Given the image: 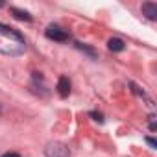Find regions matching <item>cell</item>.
<instances>
[{"label": "cell", "instance_id": "obj_1", "mask_svg": "<svg viewBox=\"0 0 157 157\" xmlns=\"http://www.w3.org/2000/svg\"><path fill=\"white\" fill-rule=\"evenodd\" d=\"M44 157H70V150L63 142H48L44 148Z\"/></svg>", "mask_w": 157, "mask_h": 157}, {"label": "cell", "instance_id": "obj_2", "mask_svg": "<svg viewBox=\"0 0 157 157\" xmlns=\"http://www.w3.org/2000/svg\"><path fill=\"white\" fill-rule=\"evenodd\" d=\"M44 35L48 37V39H52V41H57V43H65V41H68V32L67 30H63L61 26H57V24H50L46 30H44Z\"/></svg>", "mask_w": 157, "mask_h": 157}, {"label": "cell", "instance_id": "obj_3", "mask_svg": "<svg viewBox=\"0 0 157 157\" xmlns=\"http://www.w3.org/2000/svg\"><path fill=\"white\" fill-rule=\"evenodd\" d=\"M0 33H2L4 37H10V39H13V41H17V43H24V35H22L19 30L8 26V24H4V22H0Z\"/></svg>", "mask_w": 157, "mask_h": 157}, {"label": "cell", "instance_id": "obj_4", "mask_svg": "<svg viewBox=\"0 0 157 157\" xmlns=\"http://www.w3.org/2000/svg\"><path fill=\"white\" fill-rule=\"evenodd\" d=\"M142 15L148 21H157V4L155 2H144L142 4Z\"/></svg>", "mask_w": 157, "mask_h": 157}, {"label": "cell", "instance_id": "obj_5", "mask_svg": "<svg viewBox=\"0 0 157 157\" xmlns=\"http://www.w3.org/2000/svg\"><path fill=\"white\" fill-rule=\"evenodd\" d=\"M57 93L61 98H67L70 94V80L67 76H61L59 78V82H57Z\"/></svg>", "mask_w": 157, "mask_h": 157}, {"label": "cell", "instance_id": "obj_6", "mask_svg": "<svg viewBox=\"0 0 157 157\" xmlns=\"http://www.w3.org/2000/svg\"><path fill=\"white\" fill-rule=\"evenodd\" d=\"M10 13L15 17V19H19V21H24V22H32L33 21V17L28 13V11H24V10H19V8H10Z\"/></svg>", "mask_w": 157, "mask_h": 157}, {"label": "cell", "instance_id": "obj_7", "mask_svg": "<svg viewBox=\"0 0 157 157\" xmlns=\"http://www.w3.org/2000/svg\"><path fill=\"white\" fill-rule=\"evenodd\" d=\"M107 48H109L111 52H122V50L126 48V44H124L122 39H118V37H111V39L107 41Z\"/></svg>", "mask_w": 157, "mask_h": 157}, {"label": "cell", "instance_id": "obj_8", "mask_svg": "<svg viewBox=\"0 0 157 157\" xmlns=\"http://www.w3.org/2000/svg\"><path fill=\"white\" fill-rule=\"evenodd\" d=\"M76 48H78V50H82V52H85V54H89L93 59H94V57H98L96 50H94V48H91L89 44H83V43H76Z\"/></svg>", "mask_w": 157, "mask_h": 157}, {"label": "cell", "instance_id": "obj_9", "mask_svg": "<svg viewBox=\"0 0 157 157\" xmlns=\"http://www.w3.org/2000/svg\"><path fill=\"white\" fill-rule=\"evenodd\" d=\"M89 115L93 117V120H96V122H104V115H102V113H96V111H91Z\"/></svg>", "mask_w": 157, "mask_h": 157}, {"label": "cell", "instance_id": "obj_10", "mask_svg": "<svg viewBox=\"0 0 157 157\" xmlns=\"http://www.w3.org/2000/svg\"><path fill=\"white\" fill-rule=\"evenodd\" d=\"M155 128H157V126H155V117L151 115V117H150V129H151V131H155Z\"/></svg>", "mask_w": 157, "mask_h": 157}, {"label": "cell", "instance_id": "obj_11", "mask_svg": "<svg viewBox=\"0 0 157 157\" xmlns=\"http://www.w3.org/2000/svg\"><path fill=\"white\" fill-rule=\"evenodd\" d=\"M0 157H21V153H15V151H10V153H4Z\"/></svg>", "mask_w": 157, "mask_h": 157}, {"label": "cell", "instance_id": "obj_12", "mask_svg": "<svg viewBox=\"0 0 157 157\" xmlns=\"http://www.w3.org/2000/svg\"><path fill=\"white\" fill-rule=\"evenodd\" d=\"M146 142H148V144H150L151 148H157V142H155L153 139H150V137H146Z\"/></svg>", "mask_w": 157, "mask_h": 157}]
</instances>
